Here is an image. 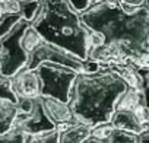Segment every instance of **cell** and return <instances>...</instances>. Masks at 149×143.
Listing matches in <instances>:
<instances>
[{
    "instance_id": "obj_1",
    "label": "cell",
    "mask_w": 149,
    "mask_h": 143,
    "mask_svg": "<svg viewBox=\"0 0 149 143\" xmlns=\"http://www.w3.org/2000/svg\"><path fill=\"white\" fill-rule=\"evenodd\" d=\"M94 32L89 60L100 64L149 63V9L126 6L120 0L94 2L81 13Z\"/></svg>"
},
{
    "instance_id": "obj_2",
    "label": "cell",
    "mask_w": 149,
    "mask_h": 143,
    "mask_svg": "<svg viewBox=\"0 0 149 143\" xmlns=\"http://www.w3.org/2000/svg\"><path fill=\"white\" fill-rule=\"evenodd\" d=\"M129 83L111 64H101L98 72H81L70 92L69 107L79 123L92 128L111 121L118 99Z\"/></svg>"
},
{
    "instance_id": "obj_3",
    "label": "cell",
    "mask_w": 149,
    "mask_h": 143,
    "mask_svg": "<svg viewBox=\"0 0 149 143\" xmlns=\"http://www.w3.org/2000/svg\"><path fill=\"white\" fill-rule=\"evenodd\" d=\"M38 35L58 45L84 61L89 60L94 47V32L84 24L70 0H41L40 10L31 22Z\"/></svg>"
},
{
    "instance_id": "obj_4",
    "label": "cell",
    "mask_w": 149,
    "mask_h": 143,
    "mask_svg": "<svg viewBox=\"0 0 149 143\" xmlns=\"http://www.w3.org/2000/svg\"><path fill=\"white\" fill-rule=\"evenodd\" d=\"M110 123L118 130L137 136L149 131V118L140 88H127L118 99Z\"/></svg>"
},
{
    "instance_id": "obj_5",
    "label": "cell",
    "mask_w": 149,
    "mask_h": 143,
    "mask_svg": "<svg viewBox=\"0 0 149 143\" xmlns=\"http://www.w3.org/2000/svg\"><path fill=\"white\" fill-rule=\"evenodd\" d=\"M29 25L31 22L22 19L9 34L0 38V76L9 79L26 67L28 53L22 44V38Z\"/></svg>"
},
{
    "instance_id": "obj_6",
    "label": "cell",
    "mask_w": 149,
    "mask_h": 143,
    "mask_svg": "<svg viewBox=\"0 0 149 143\" xmlns=\"http://www.w3.org/2000/svg\"><path fill=\"white\" fill-rule=\"evenodd\" d=\"M37 72L42 85L41 96H50L63 102H69L72 86L76 81L79 72L53 63H42L37 69Z\"/></svg>"
},
{
    "instance_id": "obj_7",
    "label": "cell",
    "mask_w": 149,
    "mask_h": 143,
    "mask_svg": "<svg viewBox=\"0 0 149 143\" xmlns=\"http://www.w3.org/2000/svg\"><path fill=\"white\" fill-rule=\"evenodd\" d=\"M16 104L19 111L12 127H16L25 131L26 134H38L42 131H51L57 128V126L47 115L41 96L18 99Z\"/></svg>"
},
{
    "instance_id": "obj_8",
    "label": "cell",
    "mask_w": 149,
    "mask_h": 143,
    "mask_svg": "<svg viewBox=\"0 0 149 143\" xmlns=\"http://www.w3.org/2000/svg\"><path fill=\"white\" fill-rule=\"evenodd\" d=\"M42 63H53V64H60L64 67H69L74 72H84L85 70V61L70 51L54 45L51 42H47L44 40L38 41L34 48L28 54V63L26 69L29 70H37Z\"/></svg>"
},
{
    "instance_id": "obj_9",
    "label": "cell",
    "mask_w": 149,
    "mask_h": 143,
    "mask_svg": "<svg viewBox=\"0 0 149 143\" xmlns=\"http://www.w3.org/2000/svg\"><path fill=\"white\" fill-rule=\"evenodd\" d=\"M10 83V91L18 99H28V98H38L41 96V79L37 70H29V69H22L16 75L9 78Z\"/></svg>"
},
{
    "instance_id": "obj_10",
    "label": "cell",
    "mask_w": 149,
    "mask_h": 143,
    "mask_svg": "<svg viewBox=\"0 0 149 143\" xmlns=\"http://www.w3.org/2000/svg\"><path fill=\"white\" fill-rule=\"evenodd\" d=\"M85 143H139V136L118 130L111 123H107L92 128V134Z\"/></svg>"
},
{
    "instance_id": "obj_11",
    "label": "cell",
    "mask_w": 149,
    "mask_h": 143,
    "mask_svg": "<svg viewBox=\"0 0 149 143\" xmlns=\"http://www.w3.org/2000/svg\"><path fill=\"white\" fill-rule=\"evenodd\" d=\"M41 99H42V105L45 108L47 115L57 127L66 123L78 121L72 112V108L69 107V102H63V101H58L50 96H41Z\"/></svg>"
},
{
    "instance_id": "obj_12",
    "label": "cell",
    "mask_w": 149,
    "mask_h": 143,
    "mask_svg": "<svg viewBox=\"0 0 149 143\" xmlns=\"http://www.w3.org/2000/svg\"><path fill=\"white\" fill-rule=\"evenodd\" d=\"M57 128L60 133V143H85L92 134V127L79 121L66 123Z\"/></svg>"
},
{
    "instance_id": "obj_13",
    "label": "cell",
    "mask_w": 149,
    "mask_h": 143,
    "mask_svg": "<svg viewBox=\"0 0 149 143\" xmlns=\"http://www.w3.org/2000/svg\"><path fill=\"white\" fill-rule=\"evenodd\" d=\"M18 111L19 108L15 101L0 96V133H5L12 128Z\"/></svg>"
},
{
    "instance_id": "obj_14",
    "label": "cell",
    "mask_w": 149,
    "mask_h": 143,
    "mask_svg": "<svg viewBox=\"0 0 149 143\" xmlns=\"http://www.w3.org/2000/svg\"><path fill=\"white\" fill-rule=\"evenodd\" d=\"M137 72L140 76V91L143 95V101H145V107H146L148 118H149V63L139 66Z\"/></svg>"
},
{
    "instance_id": "obj_15",
    "label": "cell",
    "mask_w": 149,
    "mask_h": 143,
    "mask_svg": "<svg viewBox=\"0 0 149 143\" xmlns=\"http://www.w3.org/2000/svg\"><path fill=\"white\" fill-rule=\"evenodd\" d=\"M26 143H60L58 128L51 131H42L38 134H29Z\"/></svg>"
},
{
    "instance_id": "obj_16",
    "label": "cell",
    "mask_w": 149,
    "mask_h": 143,
    "mask_svg": "<svg viewBox=\"0 0 149 143\" xmlns=\"http://www.w3.org/2000/svg\"><path fill=\"white\" fill-rule=\"evenodd\" d=\"M28 136L29 134H26L25 131L12 127L5 133H0V143H26Z\"/></svg>"
},
{
    "instance_id": "obj_17",
    "label": "cell",
    "mask_w": 149,
    "mask_h": 143,
    "mask_svg": "<svg viewBox=\"0 0 149 143\" xmlns=\"http://www.w3.org/2000/svg\"><path fill=\"white\" fill-rule=\"evenodd\" d=\"M41 0H24L21 2V15L25 21L32 22V19L37 16L40 10Z\"/></svg>"
},
{
    "instance_id": "obj_18",
    "label": "cell",
    "mask_w": 149,
    "mask_h": 143,
    "mask_svg": "<svg viewBox=\"0 0 149 143\" xmlns=\"http://www.w3.org/2000/svg\"><path fill=\"white\" fill-rule=\"evenodd\" d=\"M0 96H5L8 99H12L16 102V98L15 95L12 94L10 91V83H9V79L3 78V76H0Z\"/></svg>"
},
{
    "instance_id": "obj_19",
    "label": "cell",
    "mask_w": 149,
    "mask_h": 143,
    "mask_svg": "<svg viewBox=\"0 0 149 143\" xmlns=\"http://www.w3.org/2000/svg\"><path fill=\"white\" fill-rule=\"evenodd\" d=\"M120 2L126 6H132V8H136V6H142L145 5V0H120Z\"/></svg>"
},
{
    "instance_id": "obj_20",
    "label": "cell",
    "mask_w": 149,
    "mask_h": 143,
    "mask_svg": "<svg viewBox=\"0 0 149 143\" xmlns=\"http://www.w3.org/2000/svg\"><path fill=\"white\" fill-rule=\"evenodd\" d=\"M139 143H149V131H145L139 136Z\"/></svg>"
},
{
    "instance_id": "obj_21",
    "label": "cell",
    "mask_w": 149,
    "mask_h": 143,
    "mask_svg": "<svg viewBox=\"0 0 149 143\" xmlns=\"http://www.w3.org/2000/svg\"><path fill=\"white\" fill-rule=\"evenodd\" d=\"M5 12V9H3V2H0V15H2Z\"/></svg>"
},
{
    "instance_id": "obj_22",
    "label": "cell",
    "mask_w": 149,
    "mask_h": 143,
    "mask_svg": "<svg viewBox=\"0 0 149 143\" xmlns=\"http://www.w3.org/2000/svg\"><path fill=\"white\" fill-rule=\"evenodd\" d=\"M145 6L149 9V0H145Z\"/></svg>"
},
{
    "instance_id": "obj_23",
    "label": "cell",
    "mask_w": 149,
    "mask_h": 143,
    "mask_svg": "<svg viewBox=\"0 0 149 143\" xmlns=\"http://www.w3.org/2000/svg\"><path fill=\"white\" fill-rule=\"evenodd\" d=\"M94 2H100V0H94Z\"/></svg>"
},
{
    "instance_id": "obj_24",
    "label": "cell",
    "mask_w": 149,
    "mask_h": 143,
    "mask_svg": "<svg viewBox=\"0 0 149 143\" xmlns=\"http://www.w3.org/2000/svg\"><path fill=\"white\" fill-rule=\"evenodd\" d=\"M0 2H5V0H0Z\"/></svg>"
},
{
    "instance_id": "obj_25",
    "label": "cell",
    "mask_w": 149,
    "mask_h": 143,
    "mask_svg": "<svg viewBox=\"0 0 149 143\" xmlns=\"http://www.w3.org/2000/svg\"><path fill=\"white\" fill-rule=\"evenodd\" d=\"M19 2H24V0H19Z\"/></svg>"
}]
</instances>
